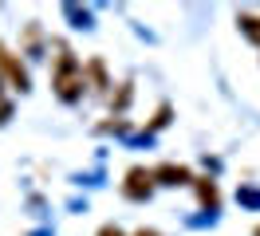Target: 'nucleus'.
<instances>
[{
	"label": "nucleus",
	"mask_w": 260,
	"mask_h": 236,
	"mask_svg": "<svg viewBox=\"0 0 260 236\" xmlns=\"http://www.w3.org/2000/svg\"><path fill=\"white\" fill-rule=\"evenodd\" d=\"M0 87H4V79H0ZM0 94H4V91H0Z\"/></svg>",
	"instance_id": "12"
},
{
	"label": "nucleus",
	"mask_w": 260,
	"mask_h": 236,
	"mask_svg": "<svg viewBox=\"0 0 260 236\" xmlns=\"http://www.w3.org/2000/svg\"><path fill=\"white\" fill-rule=\"evenodd\" d=\"M166 122H170V103H162V107H158V114H154V122H150V130H162Z\"/></svg>",
	"instance_id": "8"
},
{
	"label": "nucleus",
	"mask_w": 260,
	"mask_h": 236,
	"mask_svg": "<svg viewBox=\"0 0 260 236\" xmlns=\"http://www.w3.org/2000/svg\"><path fill=\"white\" fill-rule=\"evenodd\" d=\"M237 24H241V31L260 47V16L256 12H241V16H237Z\"/></svg>",
	"instance_id": "6"
},
{
	"label": "nucleus",
	"mask_w": 260,
	"mask_h": 236,
	"mask_svg": "<svg viewBox=\"0 0 260 236\" xmlns=\"http://www.w3.org/2000/svg\"><path fill=\"white\" fill-rule=\"evenodd\" d=\"M193 185H197V197H201V205H205V209H217V205H221V197H217V185H213V181H201V177H197Z\"/></svg>",
	"instance_id": "7"
},
{
	"label": "nucleus",
	"mask_w": 260,
	"mask_h": 236,
	"mask_svg": "<svg viewBox=\"0 0 260 236\" xmlns=\"http://www.w3.org/2000/svg\"><path fill=\"white\" fill-rule=\"evenodd\" d=\"M51 91L59 103H79L83 91H87V63L79 55H71L63 44H59V55L51 67Z\"/></svg>",
	"instance_id": "1"
},
{
	"label": "nucleus",
	"mask_w": 260,
	"mask_h": 236,
	"mask_svg": "<svg viewBox=\"0 0 260 236\" xmlns=\"http://www.w3.org/2000/svg\"><path fill=\"white\" fill-rule=\"evenodd\" d=\"M99 236H126V232H122L118 224H103V228H99Z\"/></svg>",
	"instance_id": "9"
},
{
	"label": "nucleus",
	"mask_w": 260,
	"mask_h": 236,
	"mask_svg": "<svg viewBox=\"0 0 260 236\" xmlns=\"http://www.w3.org/2000/svg\"><path fill=\"white\" fill-rule=\"evenodd\" d=\"M154 189H158V177H154V170H146V165H130L126 177H122V197H126V201H146Z\"/></svg>",
	"instance_id": "2"
},
{
	"label": "nucleus",
	"mask_w": 260,
	"mask_h": 236,
	"mask_svg": "<svg viewBox=\"0 0 260 236\" xmlns=\"http://www.w3.org/2000/svg\"><path fill=\"white\" fill-rule=\"evenodd\" d=\"M134 236H162V232H158V228H138Z\"/></svg>",
	"instance_id": "11"
},
{
	"label": "nucleus",
	"mask_w": 260,
	"mask_h": 236,
	"mask_svg": "<svg viewBox=\"0 0 260 236\" xmlns=\"http://www.w3.org/2000/svg\"><path fill=\"white\" fill-rule=\"evenodd\" d=\"M154 177H158V185H193V181H197L185 165H174V161L158 165V170H154Z\"/></svg>",
	"instance_id": "4"
},
{
	"label": "nucleus",
	"mask_w": 260,
	"mask_h": 236,
	"mask_svg": "<svg viewBox=\"0 0 260 236\" xmlns=\"http://www.w3.org/2000/svg\"><path fill=\"white\" fill-rule=\"evenodd\" d=\"M87 87H91L95 94H107V91H111V79H107L103 59H91V63H87Z\"/></svg>",
	"instance_id": "5"
},
{
	"label": "nucleus",
	"mask_w": 260,
	"mask_h": 236,
	"mask_svg": "<svg viewBox=\"0 0 260 236\" xmlns=\"http://www.w3.org/2000/svg\"><path fill=\"white\" fill-rule=\"evenodd\" d=\"M8 114H12V107H8V103H0V122H8Z\"/></svg>",
	"instance_id": "10"
},
{
	"label": "nucleus",
	"mask_w": 260,
	"mask_h": 236,
	"mask_svg": "<svg viewBox=\"0 0 260 236\" xmlns=\"http://www.w3.org/2000/svg\"><path fill=\"white\" fill-rule=\"evenodd\" d=\"M0 79H8L16 91H28L32 87V75H28V67L20 63V55H12L8 47L0 44Z\"/></svg>",
	"instance_id": "3"
}]
</instances>
